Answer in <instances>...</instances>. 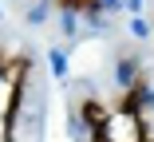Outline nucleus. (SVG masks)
<instances>
[{
	"instance_id": "2",
	"label": "nucleus",
	"mask_w": 154,
	"mask_h": 142,
	"mask_svg": "<svg viewBox=\"0 0 154 142\" xmlns=\"http://www.w3.org/2000/svg\"><path fill=\"white\" fill-rule=\"evenodd\" d=\"M28 79H32V59L24 51L0 47V142H16V119L24 107Z\"/></svg>"
},
{
	"instance_id": "1",
	"label": "nucleus",
	"mask_w": 154,
	"mask_h": 142,
	"mask_svg": "<svg viewBox=\"0 0 154 142\" xmlns=\"http://www.w3.org/2000/svg\"><path fill=\"white\" fill-rule=\"evenodd\" d=\"M150 79L146 71L127 59L119 67V91L115 95H79L75 99V119L87 134V142H154L150 126Z\"/></svg>"
},
{
	"instance_id": "3",
	"label": "nucleus",
	"mask_w": 154,
	"mask_h": 142,
	"mask_svg": "<svg viewBox=\"0 0 154 142\" xmlns=\"http://www.w3.org/2000/svg\"><path fill=\"white\" fill-rule=\"evenodd\" d=\"M55 8H63V12H95L103 0H51Z\"/></svg>"
}]
</instances>
